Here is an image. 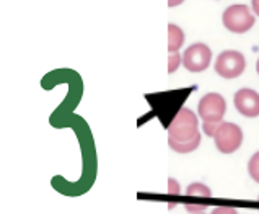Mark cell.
<instances>
[{
	"label": "cell",
	"mask_w": 259,
	"mask_h": 214,
	"mask_svg": "<svg viewBox=\"0 0 259 214\" xmlns=\"http://www.w3.org/2000/svg\"><path fill=\"white\" fill-rule=\"evenodd\" d=\"M168 139H173L178 142H186L196 139L199 134V121L197 116L192 113V110L189 108H181L176 113V116L171 120V123L168 124Z\"/></svg>",
	"instance_id": "1"
},
{
	"label": "cell",
	"mask_w": 259,
	"mask_h": 214,
	"mask_svg": "<svg viewBox=\"0 0 259 214\" xmlns=\"http://www.w3.org/2000/svg\"><path fill=\"white\" fill-rule=\"evenodd\" d=\"M222 20H224L225 28L232 33H246L254 25V17L243 4L228 7L222 15Z\"/></svg>",
	"instance_id": "2"
},
{
	"label": "cell",
	"mask_w": 259,
	"mask_h": 214,
	"mask_svg": "<svg viewBox=\"0 0 259 214\" xmlns=\"http://www.w3.org/2000/svg\"><path fill=\"white\" fill-rule=\"evenodd\" d=\"M213 141H215V147L222 154H233L241 147L243 131L238 124L224 121L217 129L215 136H213Z\"/></svg>",
	"instance_id": "3"
},
{
	"label": "cell",
	"mask_w": 259,
	"mask_h": 214,
	"mask_svg": "<svg viewBox=\"0 0 259 214\" xmlns=\"http://www.w3.org/2000/svg\"><path fill=\"white\" fill-rule=\"evenodd\" d=\"M213 67H215V72L220 77L236 79L245 72L246 61H245V56H243L241 53H238V51L228 49V51H224V53L219 54Z\"/></svg>",
	"instance_id": "4"
},
{
	"label": "cell",
	"mask_w": 259,
	"mask_h": 214,
	"mask_svg": "<svg viewBox=\"0 0 259 214\" xmlns=\"http://www.w3.org/2000/svg\"><path fill=\"white\" fill-rule=\"evenodd\" d=\"M204 123H222L227 112V101L220 93H205L197 106Z\"/></svg>",
	"instance_id": "5"
},
{
	"label": "cell",
	"mask_w": 259,
	"mask_h": 214,
	"mask_svg": "<svg viewBox=\"0 0 259 214\" xmlns=\"http://www.w3.org/2000/svg\"><path fill=\"white\" fill-rule=\"evenodd\" d=\"M212 51L204 43H196L189 46L183 54V65L189 72H202L210 65Z\"/></svg>",
	"instance_id": "6"
},
{
	"label": "cell",
	"mask_w": 259,
	"mask_h": 214,
	"mask_svg": "<svg viewBox=\"0 0 259 214\" xmlns=\"http://www.w3.org/2000/svg\"><path fill=\"white\" fill-rule=\"evenodd\" d=\"M235 108L246 118L259 116V93L251 88H241L235 93Z\"/></svg>",
	"instance_id": "7"
},
{
	"label": "cell",
	"mask_w": 259,
	"mask_h": 214,
	"mask_svg": "<svg viewBox=\"0 0 259 214\" xmlns=\"http://www.w3.org/2000/svg\"><path fill=\"white\" fill-rule=\"evenodd\" d=\"M183 43H184V31L180 26L169 23L168 25V51H169V54L178 53L180 48L183 46Z\"/></svg>",
	"instance_id": "8"
},
{
	"label": "cell",
	"mask_w": 259,
	"mask_h": 214,
	"mask_svg": "<svg viewBox=\"0 0 259 214\" xmlns=\"http://www.w3.org/2000/svg\"><path fill=\"white\" fill-rule=\"evenodd\" d=\"M168 144L175 152L189 154V152H194L199 147V144H201V136H197L196 139H192V141H186V142H178V141H173V139H168Z\"/></svg>",
	"instance_id": "9"
},
{
	"label": "cell",
	"mask_w": 259,
	"mask_h": 214,
	"mask_svg": "<svg viewBox=\"0 0 259 214\" xmlns=\"http://www.w3.org/2000/svg\"><path fill=\"white\" fill-rule=\"evenodd\" d=\"M186 195L192 198H210L212 191L209 187L204 185V183H191L186 190Z\"/></svg>",
	"instance_id": "10"
},
{
	"label": "cell",
	"mask_w": 259,
	"mask_h": 214,
	"mask_svg": "<svg viewBox=\"0 0 259 214\" xmlns=\"http://www.w3.org/2000/svg\"><path fill=\"white\" fill-rule=\"evenodd\" d=\"M248 172H249V175H251V179H253L256 183H259V151L254 154L253 157L249 159Z\"/></svg>",
	"instance_id": "11"
},
{
	"label": "cell",
	"mask_w": 259,
	"mask_h": 214,
	"mask_svg": "<svg viewBox=\"0 0 259 214\" xmlns=\"http://www.w3.org/2000/svg\"><path fill=\"white\" fill-rule=\"evenodd\" d=\"M181 62H183V56L180 53H171L168 57V72L173 74L178 67H180Z\"/></svg>",
	"instance_id": "12"
},
{
	"label": "cell",
	"mask_w": 259,
	"mask_h": 214,
	"mask_svg": "<svg viewBox=\"0 0 259 214\" xmlns=\"http://www.w3.org/2000/svg\"><path fill=\"white\" fill-rule=\"evenodd\" d=\"M222 123H224V121H222ZM222 123H202V129L205 132V136H210V137L215 136V132L220 128Z\"/></svg>",
	"instance_id": "13"
},
{
	"label": "cell",
	"mask_w": 259,
	"mask_h": 214,
	"mask_svg": "<svg viewBox=\"0 0 259 214\" xmlns=\"http://www.w3.org/2000/svg\"><path fill=\"white\" fill-rule=\"evenodd\" d=\"M212 214H238L235 208H230V206H219L212 211Z\"/></svg>",
	"instance_id": "14"
},
{
	"label": "cell",
	"mask_w": 259,
	"mask_h": 214,
	"mask_svg": "<svg viewBox=\"0 0 259 214\" xmlns=\"http://www.w3.org/2000/svg\"><path fill=\"white\" fill-rule=\"evenodd\" d=\"M169 190H168V193L169 195H180L181 193V190H180V185L173 180V179H169Z\"/></svg>",
	"instance_id": "15"
},
{
	"label": "cell",
	"mask_w": 259,
	"mask_h": 214,
	"mask_svg": "<svg viewBox=\"0 0 259 214\" xmlns=\"http://www.w3.org/2000/svg\"><path fill=\"white\" fill-rule=\"evenodd\" d=\"M251 7H253V12L259 17V0H251Z\"/></svg>",
	"instance_id": "16"
},
{
	"label": "cell",
	"mask_w": 259,
	"mask_h": 214,
	"mask_svg": "<svg viewBox=\"0 0 259 214\" xmlns=\"http://www.w3.org/2000/svg\"><path fill=\"white\" fill-rule=\"evenodd\" d=\"M183 2H184V0H168V5L169 7H176V5H180Z\"/></svg>",
	"instance_id": "17"
},
{
	"label": "cell",
	"mask_w": 259,
	"mask_h": 214,
	"mask_svg": "<svg viewBox=\"0 0 259 214\" xmlns=\"http://www.w3.org/2000/svg\"><path fill=\"white\" fill-rule=\"evenodd\" d=\"M256 70H257V74H259V59H257V62H256Z\"/></svg>",
	"instance_id": "18"
},
{
	"label": "cell",
	"mask_w": 259,
	"mask_h": 214,
	"mask_svg": "<svg viewBox=\"0 0 259 214\" xmlns=\"http://www.w3.org/2000/svg\"><path fill=\"white\" fill-rule=\"evenodd\" d=\"M201 214H204V212H201Z\"/></svg>",
	"instance_id": "19"
}]
</instances>
